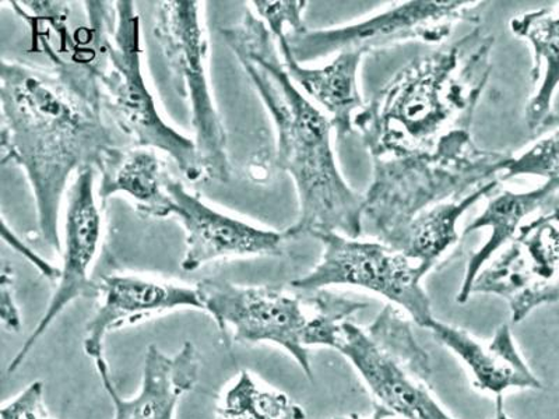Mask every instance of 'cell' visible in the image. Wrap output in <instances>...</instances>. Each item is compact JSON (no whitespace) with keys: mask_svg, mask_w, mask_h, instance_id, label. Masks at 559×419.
I'll use <instances>...</instances> for the list:
<instances>
[{"mask_svg":"<svg viewBox=\"0 0 559 419\" xmlns=\"http://www.w3.org/2000/svg\"><path fill=\"white\" fill-rule=\"evenodd\" d=\"M102 303L86 326L84 352L90 358L104 357V340L109 333L136 324L154 316L178 309L203 311L201 292L198 287L185 284L159 282V279L115 274L99 283Z\"/></svg>","mask_w":559,"mask_h":419,"instance_id":"5bb4252c","label":"cell"},{"mask_svg":"<svg viewBox=\"0 0 559 419\" xmlns=\"http://www.w3.org/2000/svg\"><path fill=\"white\" fill-rule=\"evenodd\" d=\"M97 169L84 168L73 178L68 191L62 242L61 276L57 282L51 302L16 357L9 363V373L16 372L26 362L29 352L41 340L48 328L61 316L64 309L78 299L99 297V283L90 277V267L96 258L102 238V214L96 199Z\"/></svg>","mask_w":559,"mask_h":419,"instance_id":"7c38bea8","label":"cell"},{"mask_svg":"<svg viewBox=\"0 0 559 419\" xmlns=\"http://www.w3.org/2000/svg\"><path fill=\"white\" fill-rule=\"evenodd\" d=\"M433 338L454 354L471 373L473 386L493 397L511 391H540L543 384L519 351L508 324L489 342L478 340L463 328L436 321L428 328Z\"/></svg>","mask_w":559,"mask_h":419,"instance_id":"2e32d148","label":"cell"},{"mask_svg":"<svg viewBox=\"0 0 559 419\" xmlns=\"http://www.w3.org/2000/svg\"><path fill=\"white\" fill-rule=\"evenodd\" d=\"M199 10V2L193 0L158 3L154 37L179 92L188 98L191 107L194 144L203 177L226 183L231 175L227 134L210 88L207 45Z\"/></svg>","mask_w":559,"mask_h":419,"instance_id":"52a82bcc","label":"cell"},{"mask_svg":"<svg viewBox=\"0 0 559 419\" xmlns=\"http://www.w3.org/2000/svg\"><path fill=\"white\" fill-rule=\"evenodd\" d=\"M322 243L321 262L307 276L292 283L299 292L322 291L332 286H353L378 294L406 312L419 327L437 321L421 282V268L388 244L358 241L338 232H317Z\"/></svg>","mask_w":559,"mask_h":419,"instance_id":"9c48e42d","label":"cell"},{"mask_svg":"<svg viewBox=\"0 0 559 419\" xmlns=\"http://www.w3.org/2000/svg\"><path fill=\"white\" fill-rule=\"evenodd\" d=\"M333 419H391V418H388L381 411L376 410V414H373V416L371 418H364V417L356 416V414H353V416L336 417Z\"/></svg>","mask_w":559,"mask_h":419,"instance_id":"f1b7e54d","label":"cell"},{"mask_svg":"<svg viewBox=\"0 0 559 419\" xmlns=\"http://www.w3.org/2000/svg\"><path fill=\"white\" fill-rule=\"evenodd\" d=\"M0 318L9 332H19L22 327V316L13 296L12 268L9 266H3L0 279Z\"/></svg>","mask_w":559,"mask_h":419,"instance_id":"484cf974","label":"cell"},{"mask_svg":"<svg viewBox=\"0 0 559 419\" xmlns=\"http://www.w3.org/2000/svg\"><path fill=\"white\" fill-rule=\"evenodd\" d=\"M258 14L266 24L267 28L274 35L277 34H297L307 32L304 23L302 13L307 8V2H253Z\"/></svg>","mask_w":559,"mask_h":419,"instance_id":"cb8c5ba5","label":"cell"},{"mask_svg":"<svg viewBox=\"0 0 559 419\" xmlns=\"http://www.w3.org/2000/svg\"><path fill=\"white\" fill-rule=\"evenodd\" d=\"M98 196L105 199L117 193L132 199L134 207L146 217H168V194L164 189L162 163L156 149L147 147H115L98 168Z\"/></svg>","mask_w":559,"mask_h":419,"instance_id":"d6986e66","label":"cell"},{"mask_svg":"<svg viewBox=\"0 0 559 419\" xmlns=\"http://www.w3.org/2000/svg\"><path fill=\"white\" fill-rule=\"evenodd\" d=\"M168 194V217H175L185 231V251L181 266L185 272H197L217 259L280 256L286 236L284 232L258 228L242 219L227 216L207 206L197 194L171 175H164Z\"/></svg>","mask_w":559,"mask_h":419,"instance_id":"4fadbf2b","label":"cell"},{"mask_svg":"<svg viewBox=\"0 0 559 419\" xmlns=\"http://www.w3.org/2000/svg\"><path fill=\"white\" fill-rule=\"evenodd\" d=\"M512 33L526 39L533 48L532 82L542 79L540 87L527 104V128L532 132L548 128L552 118V99L559 87V12L540 9L511 20Z\"/></svg>","mask_w":559,"mask_h":419,"instance_id":"ffe728a7","label":"cell"},{"mask_svg":"<svg viewBox=\"0 0 559 419\" xmlns=\"http://www.w3.org/2000/svg\"><path fill=\"white\" fill-rule=\"evenodd\" d=\"M274 39L289 79L328 112L338 140L349 136L354 132V118L366 107L357 84L364 53L344 51L337 53L326 67L312 69L296 61L286 34L274 35Z\"/></svg>","mask_w":559,"mask_h":419,"instance_id":"e0dca14e","label":"cell"},{"mask_svg":"<svg viewBox=\"0 0 559 419\" xmlns=\"http://www.w3.org/2000/svg\"><path fill=\"white\" fill-rule=\"evenodd\" d=\"M203 311L217 323L224 342L269 343L283 348L313 379L307 337L314 302L312 292L294 296L271 286H238L227 279L209 278L198 284Z\"/></svg>","mask_w":559,"mask_h":419,"instance_id":"ba28073f","label":"cell"},{"mask_svg":"<svg viewBox=\"0 0 559 419\" xmlns=\"http://www.w3.org/2000/svg\"><path fill=\"white\" fill-rule=\"evenodd\" d=\"M511 158V154L478 147L472 131H457L431 152L372 159L362 234L401 252L407 229L419 214L499 181Z\"/></svg>","mask_w":559,"mask_h":419,"instance_id":"5b68a950","label":"cell"},{"mask_svg":"<svg viewBox=\"0 0 559 419\" xmlns=\"http://www.w3.org/2000/svg\"><path fill=\"white\" fill-rule=\"evenodd\" d=\"M3 232L9 234L10 236V241L7 242L12 244V247L16 249V251H19L20 254H22V256L28 259V261L32 262L34 266L38 268L39 272H41L43 276L49 279H53V282H58L59 276H61V268L51 266V264L45 262L44 259L39 258L37 253H34L32 249H28L26 244L20 243L19 239H16V237H14L13 234H10L8 231L7 223L4 222Z\"/></svg>","mask_w":559,"mask_h":419,"instance_id":"4316f807","label":"cell"},{"mask_svg":"<svg viewBox=\"0 0 559 419\" xmlns=\"http://www.w3.org/2000/svg\"><path fill=\"white\" fill-rule=\"evenodd\" d=\"M557 193H559L558 184L546 181L531 192L506 191L489 199L486 210L480 216L474 218V222L468 224L463 232V236H468L478 229L487 228L489 238L467 263L466 274H464L461 291L456 298L459 303H466L471 299L474 279L486 267V264L492 261L493 254L499 249L512 242L519 228L523 226V219L531 216Z\"/></svg>","mask_w":559,"mask_h":419,"instance_id":"ac0fdd59","label":"cell"},{"mask_svg":"<svg viewBox=\"0 0 559 419\" xmlns=\"http://www.w3.org/2000/svg\"><path fill=\"white\" fill-rule=\"evenodd\" d=\"M493 45L496 37L477 27L399 70L354 118L371 158L431 152L449 134L472 131Z\"/></svg>","mask_w":559,"mask_h":419,"instance_id":"3957f363","label":"cell"},{"mask_svg":"<svg viewBox=\"0 0 559 419\" xmlns=\"http://www.w3.org/2000/svg\"><path fill=\"white\" fill-rule=\"evenodd\" d=\"M367 308L346 297L321 291L307 346L336 349L356 369L377 410L388 418L456 419L431 391V359L401 309L384 307L376 321L358 326L353 318Z\"/></svg>","mask_w":559,"mask_h":419,"instance_id":"277c9868","label":"cell"},{"mask_svg":"<svg viewBox=\"0 0 559 419\" xmlns=\"http://www.w3.org/2000/svg\"><path fill=\"white\" fill-rule=\"evenodd\" d=\"M277 133L276 166L296 184L299 214L284 231L287 239L338 232L362 234L364 196L338 171L332 148L331 119L304 96L280 62L276 39L261 19L247 12L236 26L222 29Z\"/></svg>","mask_w":559,"mask_h":419,"instance_id":"7a4b0ae2","label":"cell"},{"mask_svg":"<svg viewBox=\"0 0 559 419\" xmlns=\"http://www.w3.org/2000/svg\"><path fill=\"white\" fill-rule=\"evenodd\" d=\"M2 159L23 169L32 184L38 231L62 253L59 218L70 179L103 166L117 146L103 113L98 82L2 62Z\"/></svg>","mask_w":559,"mask_h":419,"instance_id":"6da1fadb","label":"cell"},{"mask_svg":"<svg viewBox=\"0 0 559 419\" xmlns=\"http://www.w3.org/2000/svg\"><path fill=\"white\" fill-rule=\"evenodd\" d=\"M115 17L105 38L99 69L103 107L115 127L133 140L134 146L167 154L189 181L203 178L194 140L164 121L150 93L142 64V26L131 0L114 3Z\"/></svg>","mask_w":559,"mask_h":419,"instance_id":"8992f818","label":"cell"},{"mask_svg":"<svg viewBox=\"0 0 559 419\" xmlns=\"http://www.w3.org/2000/svg\"><path fill=\"white\" fill-rule=\"evenodd\" d=\"M104 391L114 406V419H175L185 394L198 383L201 362L191 342L175 356H167L157 346H148L144 357L142 383L133 397H123L111 376L105 358L96 359Z\"/></svg>","mask_w":559,"mask_h":419,"instance_id":"9a60e30c","label":"cell"},{"mask_svg":"<svg viewBox=\"0 0 559 419\" xmlns=\"http://www.w3.org/2000/svg\"><path fill=\"white\" fill-rule=\"evenodd\" d=\"M487 4L476 0H414L384 10L364 22L286 34V39L299 63L344 51L366 55L407 41L441 44L451 37L459 24L480 22Z\"/></svg>","mask_w":559,"mask_h":419,"instance_id":"30bf717a","label":"cell"},{"mask_svg":"<svg viewBox=\"0 0 559 419\" xmlns=\"http://www.w3.org/2000/svg\"><path fill=\"white\" fill-rule=\"evenodd\" d=\"M548 127H552L554 131L524 152L522 156L509 159L499 179L507 181L522 175H531V177H540L546 181L556 182L559 187V115H552Z\"/></svg>","mask_w":559,"mask_h":419,"instance_id":"603a6c76","label":"cell"},{"mask_svg":"<svg viewBox=\"0 0 559 419\" xmlns=\"http://www.w3.org/2000/svg\"><path fill=\"white\" fill-rule=\"evenodd\" d=\"M498 182L497 179L466 194L461 201L441 203L419 214L404 238L401 249L404 256L416 263L427 276L439 259L459 242V219L481 197L491 196Z\"/></svg>","mask_w":559,"mask_h":419,"instance_id":"44dd1931","label":"cell"},{"mask_svg":"<svg viewBox=\"0 0 559 419\" xmlns=\"http://www.w3.org/2000/svg\"><path fill=\"white\" fill-rule=\"evenodd\" d=\"M0 419H55L45 406L44 383H29L16 397L4 403L0 410Z\"/></svg>","mask_w":559,"mask_h":419,"instance_id":"d4e9b609","label":"cell"},{"mask_svg":"<svg viewBox=\"0 0 559 419\" xmlns=\"http://www.w3.org/2000/svg\"><path fill=\"white\" fill-rule=\"evenodd\" d=\"M223 419H306L301 406L286 393L264 388L251 373L242 371L227 388L218 408Z\"/></svg>","mask_w":559,"mask_h":419,"instance_id":"7402d4cb","label":"cell"},{"mask_svg":"<svg viewBox=\"0 0 559 419\" xmlns=\"http://www.w3.org/2000/svg\"><path fill=\"white\" fill-rule=\"evenodd\" d=\"M486 283L516 321L559 301V207L523 224L512 242L488 264Z\"/></svg>","mask_w":559,"mask_h":419,"instance_id":"8fae6325","label":"cell"},{"mask_svg":"<svg viewBox=\"0 0 559 419\" xmlns=\"http://www.w3.org/2000/svg\"><path fill=\"white\" fill-rule=\"evenodd\" d=\"M492 419H512L506 410V403L503 397H497L496 402V416Z\"/></svg>","mask_w":559,"mask_h":419,"instance_id":"83f0119b","label":"cell"}]
</instances>
